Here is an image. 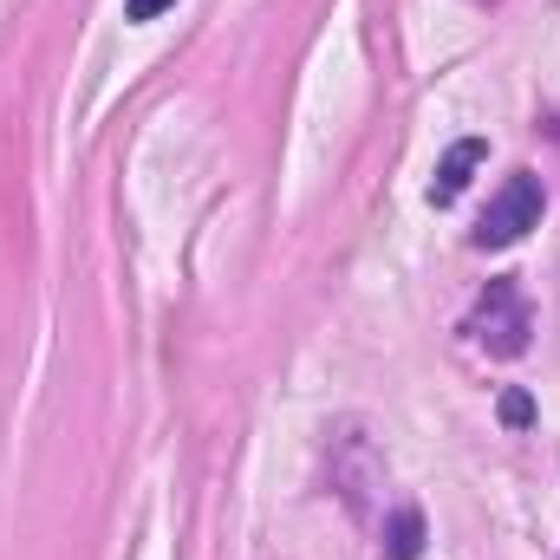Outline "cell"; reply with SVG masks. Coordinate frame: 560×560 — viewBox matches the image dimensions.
I'll return each mask as SVG.
<instances>
[{
  "mask_svg": "<svg viewBox=\"0 0 560 560\" xmlns=\"http://www.w3.org/2000/svg\"><path fill=\"white\" fill-rule=\"evenodd\" d=\"M489 156V143L482 138H463V143H450L443 150V163H436V176H430V202L436 209H450L463 189H469V176H476V163Z\"/></svg>",
  "mask_w": 560,
  "mask_h": 560,
  "instance_id": "obj_3",
  "label": "cell"
},
{
  "mask_svg": "<svg viewBox=\"0 0 560 560\" xmlns=\"http://www.w3.org/2000/svg\"><path fill=\"white\" fill-rule=\"evenodd\" d=\"M170 7H176V0H125L131 20H156V13H170Z\"/></svg>",
  "mask_w": 560,
  "mask_h": 560,
  "instance_id": "obj_6",
  "label": "cell"
},
{
  "mask_svg": "<svg viewBox=\"0 0 560 560\" xmlns=\"http://www.w3.org/2000/svg\"><path fill=\"white\" fill-rule=\"evenodd\" d=\"M489 359H522L528 352V332H535V313H528V300H522V287L515 280H489L482 287V300L469 306V326H463Z\"/></svg>",
  "mask_w": 560,
  "mask_h": 560,
  "instance_id": "obj_1",
  "label": "cell"
},
{
  "mask_svg": "<svg viewBox=\"0 0 560 560\" xmlns=\"http://www.w3.org/2000/svg\"><path fill=\"white\" fill-rule=\"evenodd\" d=\"M423 555V509H392L385 515V560H418Z\"/></svg>",
  "mask_w": 560,
  "mask_h": 560,
  "instance_id": "obj_4",
  "label": "cell"
},
{
  "mask_svg": "<svg viewBox=\"0 0 560 560\" xmlns=\"http://www.w3.org/2000/svg\"><path fill=\"white\" fill-rule=\"evenodd\" d=\"M541 209H548V196H541V176H509L495 196H489V209H482V222H476V248H515L528 229H541Z\"/></svg>",
  "mask_w": 560,
  "mask_h": 560,
  "instance_id": "obj_2",
  "label": "cell"
},
{
  "mask_svg": "<svg viewBox=\"0 0 560 560\" xmlns=\"http://www.w3.org/2000/svg\"><path fill=\"white\" fill-rule=\"evenodd\" d=\"M495 411H502L509 430H528V423H535V398H528V392H502V405H495Z\"/></svg>",
  "mask_w": 560,
  "mask_h": 560,
  "instance_id": "obj_5",
  "label": "cell"
}]
</instances>
